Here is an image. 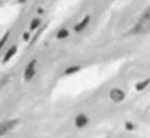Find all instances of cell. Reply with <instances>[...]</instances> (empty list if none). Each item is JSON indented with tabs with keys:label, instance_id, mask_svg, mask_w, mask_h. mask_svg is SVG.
I'll list each match as a JSON object with an SVG mask.
<instances>
[{
	"label": "cell",
	"instance_id": "cell-1",
	"mask_svg": "<svg viewBox=\"0 0 150 138\" xmlns=\"http://www.w3.org/2000/svg\"><path fill=\"white\" fill-rule=\"evenodd\" d=\"M149 31H150V9L143 13V16L138 19L137 25L134 27L132 32H135V34H146Z\"/></svg>",
	"mask_w": 150,
	"mask_h": 138
},
{
	"label": "cell",
	"instance_id": "cell-2",
	"mask_svg": "<svg viewBox=\"0 0 150 138\" xmlns=\"http://www.w3.org/2000/svg\"><path fill=\"white\" fill-rule=\"evenodd\" d=\"M109 97H110V100H112L113 103H121V101L124 100L125 94H124V91H122V90H119V88H112V90H110Z\"/></svg>",
	"mask_w": 150,
	"mask_h": 138
},
{
	"label": "cell",
	"instance_id": "cell-3",
	"mask_svg": "<svg viewBox=\"0 0 150 138\" xmlns=\"http://www.w3.org/2000/svg\"><path fill=\"white\" fill-rule=\"evenodd\" d=\"M35 65H37V62L35 60H31L30 63H28V66L25 68V72H24V78L27 80V81H30L34 75H35Z\"/></svg>",
	"mask_w": 150,
	"mask_h": 138
},
{
	"label": "cell",
	"instance_id": "cell-4",
	"mask_svg": "<svg viewBox=\"0 0 150 138\" xmlns=\"http://www.w3.org/2000/svg\"><path fill=\"white\" fill-rule=\"evenodd\" d=\"M88 123V118L86 116V115H78L77 118H75V125H77L78 128H83V126H86Z\"/></svg>",
	"mask_w": 150,
	"mask_h": 138
},
{
	"label": "cell",
	"instance_id": "cell-5",
	"mask_svg": "<svg viewBox=\"0 0 150 138\" xmlns=\"http://www.w3.org/2000/svg\"><path fill=\"white\" fill-rule=\"evenodd\" d=\"M15 53H16V46H12V47L6 51V54H5V57H3V63H8V62L15 56Z\"/></svg>",
	"mask_w": 150,
	"mask_h": 138
},
{
	"label": "cell",
	"instance_id": "cell-6",
	"mask_svg": "<svg viewBox=\"0 0 150 138\" xmlns=\"http://www.w3.org/2000/svg\"><path fill=\"white\" fill-rule=\"evenodd\" d=\"M90 22V16H86L80 24H77V25H75V31H77V32H80V31H83L86 27H87V24Z\"/></svg>",
	"mask_w": 150,
	"mask_h": 138
},
{
	"label": "cell",
	"instance_id": "cell-7",
	"mask_svg": "<svg viewBox=\"0 0 150 138\" xmlns=\"http://www.w3.org/2000/svg\"><path fill=\"white\" fill-rule=\"evenodd\" d=\"M80 66H72V68H68L66 71H65V75H72V74H77L80 71Z\"/></svg>",
	"mask_w": 150,
	"mask_h": 138
},
{
	"label": "cell",
	"instance_id": "cell-8",
	"mask_svg": "<svg viewBox=\"0 0 150 138\" xmlns=\"http://www.w3.org/2000/svg\"><path fill=\"white\" fill-rule=\"evenodd\" d=\"M149 82H150V81H149V80H144V81H143V82H138V84H137V87H135V88H137V90H138V91H141V90H144V88H146V87H147V85H149Z\"/></svg>",
	"mask_w": 150,
	"mask_h": 138
},
{
	"label": "cell",
	"instance_id": "cell-9",
	"mask_svg": "<svg viewBox=\"0 0 150 138\" xmlns=\"http://www.w3.org/2000/svg\"><path fill=\"white\" fill-rule=\"evenodd\" d=\"M40 24H41V21H40L38 18L33 19V22H31V25H30V30H31V31H34V30H35V28H37V27H38Z\"/></svg>",
	"mask_w": 150,
	"mask_h": 138
},
{
	"label": "cell",
	"instance_id": "cell-10",
	"mask_svg": "<svg viewBox=\"0 0 150 138\" xmlns=\"http://www.w3.org/2000/svg\"><path fill=\"white\" fill-rule=\"evenodd\" d=\"M68 35H69V31H68V30H60V31L57 32V38H59V40H62V38H66Z\"/></svg>",
	"mask_w": 150,
	"mask_h": 138
},
{
	"label": "cell",
	"instance_id": "cell-11",
	"mask_svg": "<svg viewBox=\"0 0 150 138\" xmlns=\"http://www.w3.org/2000/svg\"><path fill=\"white\" fill-rule=\"evenodd\" d=\"M8 38H9V32H6V34L2 37V40H0V49H2V47L5 46V43L8 41Z\"/></svg>",
	"mask_w": 150,
	"mask_h": 138
},
{
	"label": "cell",
	"instance_id": "cell-12",
	"mask_svg": "<svg viewBox=\"0 0 150 138\" xmlns=\"http://www.w3.org/2000/svg\"><path fill=\"white\" fill-rule=\"evenodd\" d=\"M24 40H25V41L30 40V35H28V34H24Z\"/></svg>",
	"mask_w": 150,
	"mask_h": 138
},
{
	"label": "cell",
	"instance_id": "cell-13",
	"mask_svg": "<svg viewBox=\"0 0 150 138\" xmlns=\"http://www.w3.org/2000/svg\"><path fill=\"white\" fill-rule=\"evenodd\" d=\"M3 132V128H2V125H0V134H2Z\"/></svg>",
	"mask_w": 150,
	"mask_h": 138
}]
</instances>
